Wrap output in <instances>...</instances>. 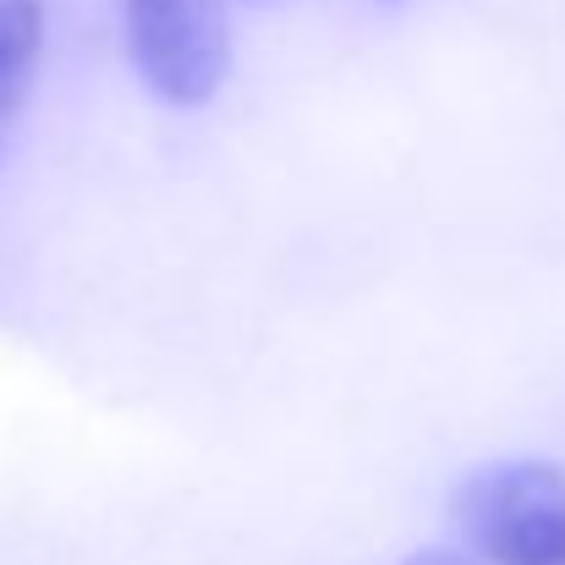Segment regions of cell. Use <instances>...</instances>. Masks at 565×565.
Here are the masks:
<instances>
[{"label": "cell", "instance_id": "6da1fadb", "mask_svg": "<svg viewBox=\"0 0 565 565\" xmlns=\"http://www.w3.org/2000/svg\"><path fill=\"white\" fill-rule=\"evenodd\" d=\"M456 527L489 565H565V467H478L456 489Z\"/></svg>", "mask_w": 565, "mask_h": 565}, {"label": "cell", "instance_id": "7a4b0ae2", "mask_svg": "<svg viewBox=\"0 0 565 565\" xmlns=\"http://www.w3.org/2000/svg\"><path fill=\"white\" fill-rule=\"evenodd\" d=\"M127 55L143 88L177 110L209 105L231 77V28L220 0H121Z\"/></svg>", "mask_w": 565, "mask_h": 565}, {"label": "cell", "instance_id": "3957f363", "mask_svg": "<svg viewBox=\"0 0 565 565\" xmlns=\"http://www.w3.org/2000/svg\"><path fill=\"white\" fill-rule=\"evenodd\" d=\"M39 50H44V0H0V121L22 110Z\"/></svg>", "mask_w": 565, "mask_h": 565}, {"label": "cell", "instance_id": "277c9868", "mask_svg": "<svg viewBox=\"0 0 565 565\" xmlns=\"http://www.w3.org/2000/svg\"><path fill=\"white\" fill-rule=\"evenodd\" d=\"M401 565H472V561H461L456 550H417L412 561H401Z\"/></svg>", "mask_w": 565, "mask_h": 565}, {"label": "cell", "instance_id": "5b68a950", "mask_svg": "<svg viewBox=\"0 0 565 565\" xmlns=\"http://www.w3.org/2000/svg\"><path fill=\"white\" fill-rule=\"evenodd\" d=\"M0 154H6V121H0Z\"/></svg>", "mask_w": 565, "mask_h": 565}]
</instances>
